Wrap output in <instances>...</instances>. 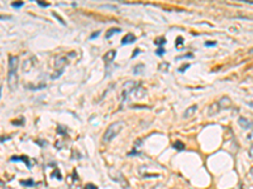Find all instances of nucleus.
Instances as JSON below:
<instances>
[{
    "label": "nucleus",
    "mask_w": 253,
    "mask_h": 189,
    "mask_svg": "<svg viewBox=\"0 0 253 189\" xmlns=\"http://www.w3.org/2000/svg\"><path fill=\"white\" fill-rule=\"evenodd\" d=\"M2 86L3 85H2V81H0V97H2Z\"/></svg>",
    "instance_id": "32"
},
{
    "label": "nucleus",
    "mask_w": 253,
    "mask_h": 189,
    "mask_svg": "<svg viewBox=\"0 0 253 189\" xmlns=\"http://www.w3.org/2000/svg\"><path fill=\"white\" fill-rule=\"evenodd\" d=\"M194 56L191 54V53H189V54H183V56H180V57H176V61H180V59H183V58H192Z\"/></svg>",
    "instance_id": "20"
},
{
    "label": "nucleus",
    "mask_w": 253,
    "mask_h": 189,
    "mask_svg": "<svg viewBox=\"0 0 253 189\" xmlns=\"http://www.w3.org/2000/svg\"><path fill=\"white\" fill-rule=\"evenodd\" d=\"M100 35V32L98 30V32H95V33H92L91 35H90V39H94V38H96V37H99Z\"/></svg>",
    "instance_id": "28"
},
{
    "label": "nucleus",
    "mask_w": 253,
    "mask_h": 189,
    "mask_svg": "<svg viewBox=\"0 0 253 189\" xmlns=\"http://www.w3.org/2000/svg\"><path fill=\"white\" fill-rule=\"evenodd\" d=\"M85 189H98V187L94 185V184H91V183H89V184H86Z\"/></svg>",
    "instance_id": "25"
},
{
    "label": "nucleus",
    "mask_w": 253,
    "mask_h": 189,
    "mask_svg": "<svg viewBox=\"0 0 253 189\" xmlns=\"http://www.w3.org/2000/svg\"><path fill=\"white\" fill-rule=\"evenodd\" d=\"M53 17H55V18H57V19H58V20H60V22H61V24H63V25H65V24H66V23H65V22H63V19H62V18H61V17H60V15H58V14H56V13H53Z\"/></svg>",
    "instance_id": "26"
},
{
    "label": "nucleus",
    "mask_w": 253,
    "mask_h": 189,
    "mask_svg": "<svg viewBox=\"0 0 253 189\" xmlns=\"http://www.w3.org/2000/svg\"><path fill=\"white\" fill-rule=\"evenodd\" d=\"M154 43H156L157 46H161V47H162V46H163V44L166 43V38H165V37H161V38H157V39L154 40Z\"/></svg>",
    "instance_id": "17"
},
{
    "label": "nucleus",
    "mask_w": 253,
    "mask_h": 189,
    "mask_svg": "<svg viewBox=\"0 0 253 189\" xmlns=\"http://www.w3.org/2000/svg\"><path fill=\"white\" fill-rule=\"evenodd\" d=\"M19 160H22V161H24V164L28 167L29 169L34 165V161L33 160H31L28 156H24V155H22V156H11L10 158V161H19Z\"/></svg>",
    "instance_id": "4"
},
{
    "label": "nucleus",
    "mask_w": 253,
    "mask_h": 189,
    "mask_svg": "<svg viewBox=\"0 0 253 189\" xmlns=\"http://www.w3.org/2000/svg\"><path fill=\"white\" fill-rule=\"evenodd\" d=\"M143 70H144V66H143V64H138V66L134 67V70H133V73H134V74H139V73H142L141 71H143Z\"/></svg>",
    "instance_id": "16"
},
{
    "label": "nucleus",
    "mask_w": 253,
    "mask_h": 189,
    "mask_svg": "<svg viewBox=\"0 0 253 189\" xmlns=\"http://www.w3.org/2000/svg\"><path fill=\"white\" fill-rule=\"evenodd\" d=\"M174 147H175L176 150H179V151H182V150L185 149V144L181 143V141H175V143H174Z\"/></svg>",
    "instance_id": "15"
},
{
    "label": "nucleus",
    "mask_w": 253,
    "mask_h": 189,
    "mask_svg": "<svg viewBox=\"0 0 253 189\" xmlns=\"http://www.w3.org/2000/svg\"><path fill=\"white\" fill-rule=\"evenodd\" d=\"M196 111H197V106H196V105H192L191 107H189V109L183 112V119H190V117H192Z\"/></svg>",
    "instance_id": "10"
},
{
    "label": "nucleus",
    "mask_w": 253,
    "mask_h": 189,
    "mask_svg": "<svg viewBox=\"0 0 253 189\" xmlns=\"http://www.w3.org/2000/svg\"><path fill=\"white\" fill-rule=\"evenodd\" d=\"M0 185H3V182H2V179H0Z\"/></svg>",
    "instance_id": "33"
},
{
    "label": "nucleus",
    "mask_w": 253,
    "mask_h": 189,
    "mask_svg": "<svg viewBox=\"0 0 253 189\" xmlns=\"http://www.w3.org/2000/svg\"><path fill=\"white\" fill-rule=\"evenodd\" d=\"M6 140H10V136H0V143H4Z\"/></svg>",
    "instance_id": "29"
},
{
    "label": "nucleus",
    "mask_w": 253,
    "mask_h": 189,
    "mask_svg": "<svg viewBox=\"0 0 253 189\" xmlns=\"http://www.w3.org/2000/svg\"><path fill=\"white\" fill-rule=\"evenodd\" d=\"M217 46V42H206L205 43V47H215Z\"/></svg>",
    "instance_id": "27"
},
{
    "label": "nucleus",
    "mask_w": 253,
    "mask_h": 189,
    "mask_svg": "<svg viewBox=\"0 0 253 189\" xmlns=\"http://www.w3.org/2000/svg\"><path fill=\"white\" fill-rule=\"evenodd\" d=\"M122 32V29L120 28H110L108 32H106V34H105V39H110L114 34H116V33H120Z\"/></svg>",
    "instance_id": "12"
},
{
    "label": "nucleus",
    "mask_w": 253,
    "mask_h": 189,
    "mask_svg": "<svg viewBox=\"0 0 253 189\" xmlns=\"http://www.w3.org/2000/svg\"><path fill=\"white\" fill-rule=\"evenodd\" d=\"M20 184L24 185V187H34L36 183L33 179H27V180H20Z\"/></svg>",
    "instance_id": "14"
},
{
    "label": "nucleus",
    "mask_w": 253,
    "mask_h": 189,
    "mask_svg": "<svg viewBox=\"0 0 253 189\" xmlns=\"http://www.w3.org/2000/svg\"><path fill=\"white\" fill-rule=\"evenodd\" d=\"M218 106L220 110H227L232 106V100L228 96H223L219 101H218Z\"/></svg>",
    "instance_id": "5"
},
{
    "label": "nucleus",
    "mask_w": 253,
    "mask_h": 189,
    "mask_svg": "<svg viewBox=\"0 0 253 189\" xmlns=\"http://www.w3.org/2000/svg\"><path fill=\"white\" fill-rule=\"evenodd\" d=\"M11 17L10 15H0V20H4V19H10Z\"/></svg>",
    "instance_id": "31"
},
{
    "label": "nucleus",
    "mask_w": 253,
    "mask_h": 189,
    "mask_svg": "<svg viewBox=\"0 0 253 189\" xmlns=\"http://www.w3.org/2000/svg\"><path fill=\"white\" fill-rule=\"evenodd\" d=\"M238 124L241 125L243 129H252L251 120H248V119H246V117H239V119H238Z\"/></svg>",
    "instance_id": "11"
},
{
    "label": "nucleus",
    "mask_w": 253,
    "mask_h": 189,
    "mask_svg": "<svg viewBox=\"0 0 253 189\" xmlns=\"http://www.w3.org/2000/svg\"><path fill=\"white\" fill-rule=\"evenodd\" d=\"M66 64H67V58H66V57H58L56 59V63H55V73L51 76V78L52 79H57L58 77H61L63 71H65Z\"/></svg>",
    "instance_id": "3"
},
{
    "label": "nucleus",
    "mask_w": 253,
    "mask_h": 189,
    "mask_svg": "<svg viewBox=\"0 0 253 189\" xmlns=\"http://www.w3.org/2000/svg\"><path fill=\"white\" fill-rule=\"evenodd\" d=\"M183 44V38L182 37H177V39H176V47L179 48V47H181Z\"/></svg>",
    "instance_id": "18"
},
{
    "label": "nucleus",
    "mask_w": 253,
    "mask_h": 189,
    "mask_svg": "<svg viewBox=\"0 0 253 189\" xmlns=\"http://www.w3.org/2000/svg\"><path fill=\"white\" fill-rule=\"evenodd\" d=\"M158 70H159V72H167V71L170 70V63H167V62H162V63H159V66H158Z\"/></svg>",
    "instance_id": "13"
},
{
    "label": "nucleus",
    "mask_w": 253,
    "mask_h": 189,
    "mask_svg": "<svg viewBox=\"0 0 253 189\" xmlns=\"http://www.w3.org/2000/svg\"><path fill=\"white\" fill-rule=\"evenodd\" d=\"M123 127H124L123 121H116V123H113L112 125H109L108 129L105 130L104 135H103V141L104 143H110L116 135L122 131Z\"/></svg>",
    "instance_id": "2"
},
{
    "label": "nucleus",
    "mask_w": 253,
    "mask_h": 189,
    "mask_svg": "<svg viewBox=\"0 0 253 189\" xmlns=\"http://www.w3.org/2000/svg\"><path fill=\"white\" fill-rule=\"evenodd\" d=\"M156 54H157V56H163V54H165V49H163L162 47L158 48V49L156 50Z\"/></svg>",
    "instance_id": "23"
},
{
    "label": "nucleus",
    "mask_w": 253,
    "mask_h": 189,
    "mask_svg": "<svg viewBox=\"0 0 253 189\" xmlns=\"http://www.w3.org/2000/svg\"><path fill=\"white\" fill-rule=\"evenodd\" d=\"M115 56H116V50H114V49H110L109 52H106V54L103 57V59L105 61V63L106 64H110L113 61H114V58H115Z\"/></svg>",
    "instance_id": "7"
},
{
    "label": "nucleus",
    "mask_w": 253,
    "mask_h": 189,
    "mask_svg": "<svg viewBox=\"0 0 253 189\" xmlns=\"http://www.w3.org/2000/svg\"><path fill=\"white\" fill-rule=\"evenodd\" d=\"M116 173V177H113V175H110V177L114 179V180H116V182H119V184H120L123 188H128L129 185H128V182H127V179L123 177V174L120 173V171H115Z\"/></svg>",
    "instance_id": "6"
},
{
    "label": "nucleus",
    "mask_w": 253,
    "mask_h": 189,
    "mask_svg": "<svg viewBox=\"0 0 253 189\" xmlns=\"http://www.w3.org/2000/svg\"><path fill=\"white\" fill-rule=\"evenodd\" d=\"M23 121H24V119L22 117L20 120H17V121L14 120V121H11V124H13V125H17V126H22V125H23Z\"/></svg>",
    "instance_id": "19"
},
{
    "label": "nucleus",
    "mask_w": 253,
    "mask_h": 189,
    "mask_svg": "<svg viewBox=\"0 0 253 189\" xmlns=\"http://www.w3.org/2000/svg\"><path fill=\"white\" fill-rule=\"evenodd\" d=\"M24 5V3L23 2H18V3H11V6L13 8H22Z\"/></svg>",
    "instance_id": "22"
},
{
    "label": "nucleus",
    "mask_w": 253,
    "mask_h": 189,
    "mask_svg": "<svg viewBox=\"0 0 253 189\" xmlns=\"http://www.w3.org/2000/svg\"><path fill=\"white\" fill-rule=\"evenodd\" d=\"M219 111H220V109H219V106H218V102H214V103H211V105L209 106V109H208V116H214V115H217Z\"/></svg>",
    "instance_id": "9"
},
{
    "label": "nucleus",
    "mask_w": 253,
    "mask_h": 189,
    "mask_svg": "<svg viewBox=\"0 0 253 189\" xmlns=\"http://www.w3.org/2000/svg\"><path fill=\"white\" fill-rule=\"evenodd\" d=\"M18 63L17 56H9L8 62V86L11 92H14L18 86Z\"/></svg>",
    "instance_id": "1"
},
{
    "label": "nucleus",
    "mask_w": 253,
    "mask_h": 189,
    "mask_svg": "<svg viewBox=\"0 0 253 189\" xmlns=\"http://www.w3.org/2000/svg\"><path fill=\"white\" fill-rule=\"evenodd\" d=\"M189 67H190V64H189V63H186V64H183L182 67H180V68H179V72H181V73H182L183 71H186V70H188V68H189Z\"/></svg>",
    "instance_id": "21"
},
{
    "label": "nucleus",
    "mask_w": 253,
    "mask_h": 189,
    "mask_svg": "<svg viewBox=\"0 0 253 189\" xmlns=\"http://www.w3.org/2000/svg\"><path fill=\"white\" fill-rule=\"evenodd\" d=\"M136 35L134 34H132V33H128L123 39H122V46H125V44H132V43H134L136 42Z\"/></svg>",
    "instance_id": "8"
},
{
    "label": "nucleus",
    "mask_w": 253,
    "mask_h": 189,
    "mask_svg": "<svg viewBox=\"0 0 253 189\" xmlns=\"http://www.w3.org/2000/svg\"><path fill=\"white\" fill-rule=\"evenodd\" d=\"M37 4H38L39 6H43V8H48V6H49V4H48V3H43V2H39V0H38V2H37Z\"/></svg>",
    "instance_id": "24"
},
{
    "label": "nucleus",
    "mask_w": 253,
    "mask_h": 189,
    "mask_svg": "<svg viewBox=\"0 0 253 189\" xmlns=\"http://www.w3.org/2000/svg\"><path fill=\"white\" fill-rule=\"evenodd\" d=\"M139 53H141V50H139V49H136V50H134V53H133V56H132V58H134L136 56H138V54H139Z\"/></svg>",
    "instance_id": "30"
}]
</instances>
